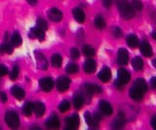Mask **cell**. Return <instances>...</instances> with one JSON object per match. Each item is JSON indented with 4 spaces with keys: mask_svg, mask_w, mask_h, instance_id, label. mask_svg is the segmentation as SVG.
<instances>
[{
    "mask_svg": "<svg viewBox=\"0 0 156 130\" xmlns=\"http://www.w3.org/2000/svg\"><path fill=\"white\" fill-rule=\"evenodd\" d=\"M116 5H117V8H118V11L120 13L121 17L123 18L124 20L128 21L135 17L136 15L135 9L132 7V5L127 0H118Z\"/></svg>",
    "mask_w": 156,
    "mask_h": 130,
    "instance_id": "6da1fadb",
    "label": "cell"
},
{
    "mask_svg": "<svg viewBox=\"0 0 156 130\" xmlns=\"http://www.w3.org/2000/svg\"><path fill=\"white\" fill-rule=\"evenodd\" d=\"M5 122L7 125L12 129H16L20 126V118L19 115L16 112L13 111H9L5 115Z\"/></svg>",
    "mask_w": 156,
    "mask_h": 130,
    "instance_id": "7a4b0ae2",
    "label": "cell"
},
{
    "mask_svg": "<svg viewBox=\"0 0 156 130\" xmlns=\"http://www.w3.org/2000/svg\"><path fill=\"white\" fill-rule=\"evenodd\" d=\"M70 79L66 76H62L57 80V89L58 92H65L70 86Z\"/></svg>",
    "mask_w": 156,
    "mask_h": 130,
    "instance_id": "3957f363",
    "label": "cell"
},
{
    "mask_svg": "<svg viewBox=\"0 0 156 130\" xmlns=\"http://www.w3.org/2000/svg\"><path fill=\"white\" fill-rule=\"evenodd\" d=\"M66 129L68 130H75L79 127L80 124V119L77 114L72 115L71 117H68L66 118Z\"/></svg>",
    "mask_w": 156,
    "mask_h": 130,
    "instance_id": "277c9868",
    "label": "cell"
},
{
    "mask_svg": "<svg viewBox=\"0 0 156 130\" xmlns=\"http://www.w3.org/2000/svg\"><path fill=\"white\" fill-rule=\"evenodd\" d=\"M47 16L53 22H60L62 20V13L57 8H51L47 12Z\"/></svg>",
    "mask_w": 156,
    "mask_h": 130,
    "instance_id": "5b68a950",
    "label": "cell"
},
{
    "mask_svg": "<svg viewBox=\"0 0 156 130\" xmlns=\"http://www.w3.org/2000/svg\"><path fill=\"white\" fill-rule=\"evenodd\" d=\"M34 55H35V60L37 63V67L41 70H47L48 68V62L45 55H44L42 52L35 51L34 52Z\"/></svg>",
    "mask_w": 156,
    "mask_h": 130,
    "instance_id": "8992f818",
    "label": "cell"
},
{
    "mask_svg": "<svg viewBox=\"0 0 156 130\" xmlns=\"http://www.w3.org/2000/svg\"><path fill=\"white\" fill-rule=\"evenodd\" d=\"M39 85H40V88L45 91V92H49L51 91L54 88V81L50 77H45V78H42L39 81Z\"/></svg>",
    "mask_w": 156,
    "mask_h": 130,
    "instance_id": "52a82bcc",
    "label": "cell"
},
{
    "mask_svg": "<svg viewBox=\"0 0 156 130\" xmlns=\"http://www.w3.org/2000/svg\"><path fill=\"white\" fill-rule=\"evenodd\" d=\"M129 61V52L126 49L121 48L118 51V54H117V63L121 66H124L128 63Z\"/></svg>",
    "mask_w": 156,
    "mask_h": 130,
    "instance_id": "ba28073f",
    "label": "cell"
},
{
    "mask_svg": "<svg viewBox=\"0 0 156 130\" xmlns=\"http://www.w3.org/2000/svg\"><path fill=\"white\" fill-rule=\"evenodd\" d=\"M117 80H118L121 84L126 85L128 84L131 80V74L129 73V71L125 68H120L118 70V74H117Z\"/></svg>",
    "mask_w": 156,
    "mask_h": 130,
    "instance_id": "9c48e42d",
    "label": "cell"
},
{
    "mask_svg": "<svg viewBox=\"0 0 156 130\" xmlns=\"http://www.w3.org/2000/svg\"><path fill=\"white\" fill-rule=\"evenodd\" d=\"M29 37H30L31 39H34V38H35V39H38L39 41H43L45 39V33H44V30L35 26V27H32L30 29Z\"/></svg>",
    "mask_w": 156,
    "mask_h": 130,
    "instance_id": "30bf717a",
    "label": "cell"
},
{
    "mask_svg": "<svg viewBox=\"0 0 156 130\" xmlns=\"http://www.w3.org/2000/svg\"><path fill=\"white\" fill-rule=\"evenodd\" d=\"M100 110L101 112L105 115H111L112 113H113V108L109 102H107L105 100H101L100 101Z\"/></svg>",
    "mask_w": 156,
    "mask_h": 130,
    "instance_id": "8fae6325",
    "label": "cell"
},
{
    "mask_svg": "<svg viewBox=\"0 0 156 130\" xmlns=\"http://www.w3.org/2000/svg\"><path fill=\"white\" fill-rule=\"evenodd\" d=\"M144 92L141 90H140L139 88H135V86L133 85L131 88L130 91H129V95L131 99H133L134 101H136V102H140V101L143 100L144 98Z\"/></svg>",
    "mask_w": 156,
    "mask_h": 130,
    "instance_id": "7c38bea8",
    "label": "cell"
},
{
    "mask_svg": "<svg viewBox=\"0 0 156 130\" xmlns=\"http://www.w3.org/2000/svg\"><path fill=\"white\" fill-rule=\"evenodd\" d=\"M98 78H99L102 83H107V82L111 79V70L108 68V67L105 66L104 68L99 72Z\"/></svg>",
    "mask_w": 156,
    "mask_h": 130,
    "instance_id": "4fadbf2b",
    "label": "cell"
},
{
    "mask_svg": "<svg viewBox=\"0 0 156 130\" xmlns=\"http://www.w3.org/2000/svg\"><path fill=\"white\" fill-rule=\"evenodd\" d=\"M140 50L141 54H143L146 57H150V56H152V55H153L152 48H151L149 43L146 42V41H143L140 43Z\"/></svg>",
    "mask_w": 156,
    "mask_h": 130,
    "instance_id": "5bb4252c",
    "label": "cell"
},
{
    "mask_svg": "<svg viewBox=\"0 0 156 130\" xmlns=\"http://www.w3.org/2000/svg\"><path fill=\"white\" fill-rule=\"evenodd\" d=\"M84 71L86 74H93L97 69V63L94 59L88 58L84 63Z\"/></svg>",
    "mask_w": 156,
    "mask_h": 130,
    "instance_id": "9a60e30c",
    "label": "cell"
},
{
    "mask_svg": "<svg viewBox=\"0 0 156 130\" xmlns=\"http://www.w3.org/2000/svg\"><path fill=\"white\" fill-rule=\"evenodd\" d=\"M60 125H61L60 119H58V118L56 115H52L46 122V126L50 129H57L60 127Z\"/></svg>",
    "mask_w": 156,
    "mask_h": 130,
    "instance_id": "2e32d148",
    "label": "cell"
},
{
    "mask_svg": "<svg viewBox=\"0 0 156 130\" xmlns=\"http://www.w3.org/2000/svg\"><path fill=\"white\" fill-rule=\"evenodd\" d=\"M46 107L42 102H35L33 103V113L35 114L37 118H41L45 114Z\"/></svg>",
    "mask_w": 156,
    "mask_h": 130,
    "instance_id": "e0dca14e",
    "label": "cell"
},
{
    "mask_svg": "<svg viewBox=\"0 0 156 130\" xmlns=\"http://www.w3.org/2000/svg\"><path fill=\"white\" fill-rule=\"evenodd\" d=\"M72 15H73V18H74V20L77 22L83 23V22H85L86 16H85L84 11H83L82 9H80V8H74L72 10Z\"/></svg>",
    "mask_w": 156,
    "mask_h": 130,
    "instance_id": "ac0fdd59",
    "label": "cell"
},
{
    "mask_svg": "<svg viewBox=\"0 0 156 130\" xmlns=\"http://www.w3.org/2000/svg\"><path fill=\"white\" fill-rule=\"evenodd\" d=\"M11 93L17 100H23L26 96V92L19 85H14L11 88Z\"/></svg>",
    "mask_w": 156,
    "mask_h": 130,
    "instance_id": "d6986e66",
    "label": "cell"
},
{
    "mask_svg": "<svg viewBox=\"0 0 156 130\" xmlns=\"http://www.w3.org/2000/svg\"><path fill=\"white\" fill-rule=\"evenodd\" d=\"M126 42H127V45H128L130 48H132V49H135V48H136L140 44L138 37H136L135 34H130L127 36Z\"/></svg>",
    "mask_w": 156,
    "mask_h": 130,
    "instance_id": "ffe728a7",
    "label": "cell"
},
{
    "mask_svg": "<svg viewBox=\"0 0 156 130\" xmlns=\"http://www.w3.org/2000/svg\"><path fill=\"white\" fill-rule=\"evenodd\" d=\"M134 86L136 88H139L140 90L143 91L144 93H145L147 91V84L143 78H138L134 83Z\"/></svg>",
    "mask_w": 156,
    "mask_h": 130,
    "instance_id": "44dd1931",
    "label": "cell"
},
{
    "mask_svg": "<svg viewBox=\"0 0 156 130\" xmlns=\"http://www.w3.org/2000/svg\"><path fill=\"white\" fill-rule=\"evenodd\" d=\"M131 64L133 66L134 70H136V71H140L144 69V60L141 59L140 56L134 57V58L132 59Z\"/></svg>",
    "mask_w": 156,
    "mask_h": 130,
    "instance_id": "7402d4cb",
    "label": "cell"
},
{
    "mask_svg": "<svg viewBox=\"0 0 156 130\" xmlns=\"http://www.w3.org/2000/svg\"><path fill=\"white\" fill-rule=\"evenodd\" d=\"M23 43V39L21 35H20V33L18 31H15L13 34H12V37H11V45L13 47H20L22 45Z\"/></svg>",
    "mask_w": 156,
    "mask_h": 130,
    "instance_id": "603a6c76",
    "label": "cell"
},
{
    "mask_svg": "<svg viewBox=\"0 0 156 130\" xmlns=\"http://www.w3.org/2000/svg\"><path fill=\"white\" fill-rule=\"evenodd\" d=\"M84 118H85V122H86V123L88 124V126H89V127H91V128H98V127H99L100 124H98V123L95 122L94 118H93V115H91L90 112H86L84 114Z\"/></svg>",
    "mask_w": 156,
    "mask_h": 130,
    "instance_id": "cb8c5ba5",
    "label": "cell"
},
{
    "mask_svg": "<svg viewBox=\"0 0 156 130\" xmlns=\"http://www.w3.org/2000/svg\"><path fill=\"white\" fill-rule=\"evenodd\" d=\"M51 62H52V66L55 67V68H60L62 63V57L60 54H55L53 55L51 57Z\"/></svg>",
    "mask_w": 156,
    "mask_h": 130,
    "instance_id": "d4e9b609",
    "label": "cell"
},
{
    "mask_svg": "<svg viewBox=\"0 0 156 130\" xmlns=\"http://www.w3.org/2000/svg\"><path fill=\"white\" fill-rule=\"evenodd\" d=\"M84 88L87 90H89L92 94H94V93H101L102 92V88H101V86L98 85H95V84H85Z\"/></svg>",
    "mask_w": 156,
    "mask_h": 130,
    "instance_id": "484cf974",
    "label": "cell"
},
{
    "mask_svg": "<svg viewBox=\"0 0 156 130\" xmlns=\"http://www.w3.org/2000/svg\"><path fill=\"white\" fill-rule=\"evenodd\" d=\"M84 99H83L81 94H76L74 97H73V105H74V108L77 110H80L83 105H84Z\"/></svg>",
    "mask_w": 156,
    "mask_h": 130,
    "instance_id": "4316f807",
    "label": "cell"
},
{
    "mask_svg": "<svg viewBox=\"0 0 156 130\" xmlns=\"http://www.w3.org/2000/svg\"><path fill=\"white\" fill-rule=\"evenodd\" d=\"M105 21L104 17L101 15H98L96 18H95V26L96 28H98L99 30H102L105 27Z\"/></svg>",
    "mask_w": 156,
    "mask_h": 130,
    "instance_id": "83f0119b",
    "label": "cell"
},
{
    "mask_svg": "<svg viewBox=\"0 0 156 130\" xmlns=\"http://www.w3.org/2000/svg\"><path fill=\"white\" fill-rule=\"evenodd\" d=\"M13 46L11 44H8V43H3V44L0 45V54L4 55H11L13 52Z\"/></svg>",
    "mask_w": 156,
    "mask_h": 130,
    "instance_id": "f1b7e54d",
    "label": "cell"
},
{
    "mask_svg": "<svg viewBox=\"0 0 156 130\" xmlns=\"http://www.w3.org/2000/svg\"><path fill=\"white\" fill-rule=\"evenodd\" d=\"M33 113V103L27 102L23 107V114L26 117H30Z\"/></svg>",
    "mask_w": 156,
    "mask_h": 130,
    "instance_id": "f546056e",
    "label": "cell"
},
{
    "mask_svg": "<svg viewBox=\"0 0 156 130\" xmlns=\"http://www.w3.org/2000/svg\"><path fill=\"white\" fill-rule=\"evenodd\" d=\"M125 123H126V120L118 117L113 122H112V128L113 129H123L125 126Z\"/></svg>",
    "mask_w": 156,
    "mask_h": 130,
    "instance_id": "4dcf8cb0",
    "label": "cell"
},
{
    "mask_svg": "<svg viewBox=\"0 0 156 130\" xmlns=\"http://www.w3.org/2000/svg\"><path fill=\"white\" fill-rule=\"evenodd\" d=\"M83 54H84L85 56L87 57H92L95 55V49L93 48L92 46L90 45H85L84 47H83Z\"/></svg>",
    "mask_w": 156,
    "mask_h": 130,
    "instance_id": "1f68e13d",
    "label": "cell"
},
{
    "mask_svg": "<svg viewBox=\"0 0 156 130\" xmlns=\"http://www.w3.org/2000/svg\"><path fill=\"white\" fill-rule=\"evenodd\" d=\"M66 71L68 74H76V73H78V71H79V67H78V65L76 63L70 62V63L67 64Z\"/></svg>",
    "mask_w": 156,
    "mask_h": 130,
    "instance_id": "d6a6232c",
    "label": "cell"
},
{
    "mask_svg": "<svg viewBox=\"0 0 156 130\" xmlns=\"http://www.w3.org/2000/svg\"><path fill=\"white\" fill-rule=\"evenodd\" d=\"M69 109H70V103L68 102L67 100L62 101V103L58 105V111H60L61 113H66Z\"/></svg>",
    "mask_w": 156,
    "mask_h": 130,
    "instance_id": "836d02e7",
    "label": "cell"
},
{
    "mask_svg": "<svg viewBox=\"0 0 156 130\" xmlns=\"http://www.w3.org/2000/svg\"><path fill=\"white\" fill-rule=\"evenodd\" d=\"M36 26L38 28H40V29L44 30V31H46L48 29V23H47V22L44 20V18H39L38 20H37Z\"/></svg>",
    "mask_w": 156,
    "mask_h": 130,
    "instance_id": "e575fe53",
    "label": "cell"
},
{
    "mask_svg": "<svg viewBox=\"0 0 156 130\" xmlns=\"http://www.w3.org/2000/svg\"><path fill=\"white\" fill-rule=\"evenodd\" d=\"M131 5L135 9V11H141L144 7L141 0H131Z\"/></svg>",
    "mask_w": 156,
    "mask_h": 130,
    "instance_id": "d590c367",
    "label": "cell"
},
{
    "mask_svg": "<svg viewBox=\"0 0 156 130\" xmlns=\"http://www.w3.org/2000/svg\"><path fill=\"white\" fill-rule=\"evenodd\" d=\"M112 35H113L114 38H117V39H119L122 36H123V33H122V30L119 26H114L112 28Z\"/></svg>",
    "mask_w": 156,
    "mask_h": 130,
    "instance_id": "8d00e7d4",
    "label": "cell"
},
{
    "mask_svg": "<svg viewBox=\"0 0 156 130\" xmlns=\"http://www.w3.org/2000/svg\"><path fill=\"white\" fill-rule=\"evenodd\" d=\"M19 73H20V69H19V66H14L13 67V69L11 71V73H10V79L15 81L17 78H18V76H19Z\"/></svg>",
    "mask_w": 156,
    "mask_h": 130,
    "instance_id": "74e56055",
    "label": "cell"
},
{
    "mask_svg": "<svg viewBox=\"0 0 156 130\" xmlns=\"http://www.w3.org/2000/svg\"><path fill=\"white\" fill-rule=\"evenodd\" d=\"M70 56H71L72 59L79 58L80 52H79V51H78L77 48H71V49H70Z\"/></svg>",
    "mask_w": 156,
    "mask_h": 130,
    "instance_id": "f35d334b",
    "label": "cell"
},
{
    "mask_svg": "<svg viewBox=\"0 0 156 130\" xmlns=\"http://www.w3.org/2000/svg\"><path fill=\"white\" fill-rule=\"evenodd\" d=\"M9 73L8 68L5 65L0 64V77H4L5 75H7Z\"/></svg>",
    "mask_w": 156,
    "mask_h": 130,
    "instance_id": "ab89813d",
    "label": "cell"
},
{
    "mask_svg": "<svg viewBox=\"0 0 156 130\" xmlns=\"http://www.w3.org/2000/svg\"><path fill=\"white\" fill-rule=\"evenodd\" d=\"M7 100H8L7 94L3 92V91H0V101H1L2 103H6Z\"/></svg>",
    "mask_w": 156,
    "mask_h": 130,
    "instance_id": "60d3db41",
    "label": "cell"
},
{
    "mask_svg": "<svg viewBox=\"0 0 156 130\" xmlns=\"http://www.w3.org/2000/svg\"><path fill=\"white\" fill-rule=\"evenodd\" d=\"M112 0H102V5H104L105 8H110L112 5Z\"/></svg>",
    "mask_w": 156,
    "mask_h": 130,
    "instance_id": "b9f144b4",
    "label": "cell"
},
{
    "mask_svg": "<svg viewBox=\"0 0 156 130\" xmlns=\"http://www.w3.org/2000/svg\"><path fill=\"white\" fill-rule=\"evenodd\" d=\"M114 85H115V88L118 89V90H123V84H121L120 82L118 81V80H116L115 82H114Z\"/></svg>",
    "mask_w": 156,
    "mask_h": 130,
    "instance_id": "7bdbcfd3",
    "label": "cell"
},
{
    "mask_svg": "<svg viewBox=\"0 0 156 130\" xmlns=\"http://www.w3.org/2000/svg\"><path fill=\"white\" fill-rule=\"evenodd\" d=\"M150 85L154 90H156V77H152L150 79Z\"/></svg>",
    "mask_w": 156,
    "mask_h": 130,
    "instance_id": "ee69618b",
    "label": "cell"
},
{
    "mask_svg": "<svg viewBox=\"0 0 156 130\" xmlns=\"http://www.w3.org/2000/svg\"><path fill=\"white\" fill-rule=\"evenodd\" d=\"M150 123H151V126H152V128L156 130V117H153L152 118H151Z\"/></svg>",
    "mask_w": 156,
    "mask_h": 130,
    "instance_id": "f6af8a7d",
    "label": "cell"
},
{
    "mask_svg": "<svg viewBox=\"0 0 156 130\" xmlns=\"http://www.w3.org/2000/svg\"><path fill=\"white\" fill-rule=\"evenodd\" d=\"M27 3L29 4V5H31V6H35L37 5V3H38V0H27Z\"/></svg>",
    "mask_w": 156,
    "mask_h": 130,
    "instance_id": "bcb514c9",
    "label": "cell"
},
{
    "mask_svg": "<svg viewBox=\"0 0 156 130\" xmlns=\"http://www.w3.org/2000/svg\"><path fill=\"white\" fill-rule=\"evenodd\" d=\"M151 36H152V38L156 41V32H152V34H151Z\"/></svg>",
    "mask_w": 156,
    "mask_h": 130,
    "instance_id": "7dc6e473",
    "label": "cell"
},
{
    "mask_svg": "<svg viewBox=\"0 0 156 130\" xmlns=\"http://www.w3.org/2000/svg\"><path fill=\"white\" fill-rule=\"evenodd\" d=\"M152 64H153V66H154L155 68H156V58L152 60Z\"/></svg>",
    "mask_w": 156,
    "mask_h": 130,
    "instance_id": "c3c4849f",
    "label": "cell"
}]
</instances>
